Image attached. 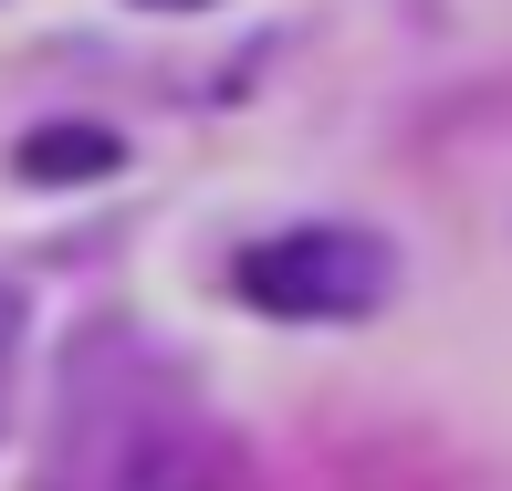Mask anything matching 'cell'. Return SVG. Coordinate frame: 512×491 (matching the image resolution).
Segmentation results:
<instances>
[{
    "instance_id": "obj_4",
    "label": "cell",
    "mask_w": 512,
    "mask_h": 491,
    "mask_svg": "<svg viewBox=\"0 0 512 491\" xmlns=\"http://www.w3.org/2000/svg\"><path fill=\"white\" fill-rule=\"evenodd\" d=\"M11 356H21V303L0 293V408H11Z\"/></svg>"
},
{
    "instance_id": "obj_3",
    "label": "cell",
    "mask_w": 512,
    "mask_h": 491,
    "mask_svg": "<svg viewBox=\"0 0 512 491\" xmlns=\"http://www.w3.org/2000/svg\"><path fill=\"white\" fill-rule=\"evenodd\" d=\"M115 157H126L115 136H84V126H63V136H32V147H21V178H32V189H42V178H105Z\"/></svg>"
},
{
    "instance_id": "obj_5",
    "label": "cell",
    "mask_w": 512,
    "mask_h": 491,
    "mask_svg": "<svg viewBox=\"0 0 512 491\" xmlns=\"http://www.w3.org/2000/svg\"><path fill=\"white\" fill-rule=\"evenodd\" d=\"M147 11H199V0H147Z\"/></svg>"
},
{
    "instance_id": "obj_1",
    "label": "cell",
    "mask_w": 512,
    "mask_h": 491,
    "mask_svg": "<svg viewBox=\"0 0 512 491\" xmlns=\"http://www.w3.org/2000/svg\"><path fill=\"white\" fill-rule=\"evenodd\" d=\"M42 491H251L230 429L199 408L147 345L84 335L53 397Z\"/></svg>"
},
{
    "instance_id": "obj_2",
    "label": "cell",
    "mask_w": 512,
    "mask_h": 491,
    "mask_svg": "<svg viewBox=\"0 0 512 491\" xmlns=\"http://www.w3.org/2000/svg\"><path fill=\"white\" fill-rule=\"evenodd\" d=\"M230 293L251 314H283V324H356L387 303V241L377 230H283V241H251L230 262Z\"/></svg>"
}]
</instances>
